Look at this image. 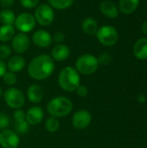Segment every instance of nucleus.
<instances>
[{
	"label": "nucleus",
	"mask_w": 147,
	"mask_h": 148,
	"mask_svg": "<svg viewBox=\"0 0 147 148\" xmlns=\"http://www.w3.org/2000/svg\"><path fill=\"white\" fill-rule=\"evenodd\" d=\"M53 42H55L56 44L62 43L63 41L65 40V34L62 31H56L53 36H52Z\"/></svg>",
	"instance_id": "nucleus-31"
},
{
	"label": "nucleus",
	"mask_w": 147,
	"mask_h": 148,
	"mask_svg": "<svg viewBox=\"0 0 147 148\" xmlns=\"http://www.w3.org/2000/svg\"><path fill=\"white\" fill-rule=\"evenodd\" d=\"M30 45V39L26 33L18 32L15 34L14 37L11 40V48L12 50L16 54H23L29 49Z\"/></svg>",
	"instance_id": "nucleus-9"
},
{
	"label": "nucleus",
	"mask_w": 147,
	"mask_h": 148,
	"mask_svg": "<svg viewBox=\"0 0 147 148\" xmlns=\"http://www.w3.org/2000/svg\"><path fill=\"white\" fill-rule=\"evenodd\" d=\"M6 72H7V65L3 60H0V78L3 77Z\"/></svg>",
	"instance_id": "nucleus-35"
},
{
	"label": "nucleus",
	"mask_w": 147,
	"mask_h": 148,
	"mask_svg": "<svg viewBox=\"0 0 147 148\" xmlns=\"http://www.w3.org/2000/svg\"><path fill=\"white\" fill-rule=\"evenodd\" d=\"M97 40L104 46L111 47L117 43L119 40V32L113 25H103L99 27L96 34Z\"/></svg>",
	"instance_id": "nucleus-5"
},
{
	"label": "nucleus",
	"mask_w": 147,
	"mask_h": 148,
	"mask_svg": "<svg viewBox=\"0 0 147 148\" xmlns=\"http://www.w3.org/2000/svg\"><path fill=\"white\" fill-rule=\"evenodd\" d=\"M6 65H7V69H9V71L16 74L24 69V67L26 65V62L23 56H21L19 55H15V56L10 57L8 63Z\"/></svg>",
	"instance_id": "nucleus-18"
},
{
	"label": "nucleus",
	"mask_w": 147,
	"mask_h": 148,
	"mask_svg": "<svg viewBox=\"0 0 147 148\" xmlns=\"http://www.w3.org/2000/svg\"><path fill=\"white\" fill-rule=\"evenodd\" d=\"M99 29L97 21L91 16L86 17L81 22V29L83 32L88 36H94L96 34Z\"/></svg>",
	"instance_id": "nucleus-20"
},
{
	"label": "nucleus",
	"mask_w": 147,
	"mask_h": 148,
	"mask_svg": "<svg viewBox=\"0 0 147 148\" xmlns=\"http://www.w3.org/2000/svg\"><path fill=\"white\" fill-rule=\"evenodd\" d=\"M14 24L16 29L19 30V32L27 34L29 32H31L35 29L36 21L34 15H32L31 13L22 12L16 16Z\"/></svg>",
	"instance_id": "nucleus-8"
},
{
	"label": "nucleus",
	"mask_w": 147,
	"mask_h": 148,
	"mask_svg": "<svg viewBox=\"0 0 147 148\" xmlns=\"http://www.w3.org/2000/svg\"><path fill=\"white\" fill-rule=\"evenodd\" d=\"M15 3V0H0V5L4 9H10Z\"/></svg>",
	"instance_id": "nucleus-34"
},
{
	"label": "nucleus",
	"mask_w": 147,
	"mask_h": 148,
	"mask_svg": "<svg viewBox=\"0 0 147 148\" xmlns=\"http://www.w3.org/2000/svg\"><path fill=\"white\" fill-rule=\"evenodd\" d=\"M3 81L8 86H14L17 82V77L15 73L7 71L3 76Z\"/></svg>",
	"instance_id": "nucleus-26"
},
{
	"label": "nucleus",
	"mask_w": 147,
	"mask_h": 148,
	"mask_svg": "<svg viewBox=\"0 0 147 148\" xmlns=\"http://www.w3.org/2000/svg\"><path fill=\"white\" fill-rule=\"evenodd\" d=\"M20 144L18 134L11 129H4L0 133V146L3 148H17Z\"/></svg>",
	"instance_id": "nucleus-10"
},
{
	"label": "nucleus",
	"mask_w": 147,
	"mask_h": 148,
	"mask_svg": "<svg viewBox=\"0 0 147 148\" xmlns=\"http://www.w3.org/2000/svg\"><path fill=\"white\" fill-rule=\"evenodd\" d=\"M58 83L62 89L66 92H75L81 85V77L75 68L67 66L63 68L58 75Z\"/></svg>",
	"instance_id": "nucleus-2"
},
{
	"label": "nucleus",
	"mask_w": 147,
	"mask_h": 148,
	"mask_svg": "<svg viewBox=\"0 0 147 148\" xmlns=\"http://www.w3.org/2000/svg\"><path fill=\"white\" fill-rule=\"evenodd\" d=\"M75 68L79 74L90 75L97 71L99 62L95 56L92 54H82L76 59Z\"/></svg>",
	"instance_id": "nucleus-4"
},
{
	"label": "nucleus",
	"mask_w": 147,
	"mask_h": 148,
	"mask_svg": "<svg viewBox=\"0 0 147 148\" xmlns=\"http://www.w3.org/2000/svg\"><path fill=\"white\" fill-rule=\"evenodd\" d=\"M16 16L14 11L10 9H3L0 11V23L3 25H13Z\"/></svg>",
	"instance_id": "nucleus-22"
},
{
	"label": "nucleus",
	"mask_w": 147,
	"mask_h": 148,
	"mask_svg": "<svg viewBox=\"0 0 147 148\" xmlns=\"http://www.w3.org/2000/svg\"><path fill=\"white\" fill-rule=\"evenodd\" d=\"M92 121V115L89 111L81 109L75 112L72 117V125L77 130H83L87 128Z\"/></svg>",
	"instance_id": "nucleus-11"
},
{
	"label": "nucleus",
	"mask_w": 147,
	"mask_h": 148,
	"mask_svg": "<svg viewBox=\"0 0 147 148\" xmlns=\"http://www.w3.org/2000/svg\"><path fill=\"white\" fill-rule=\"evenodd\" d=\"M3 99L5 103L13 109H19L25 104V96L23 93L14 87H10L3 93Z\"/></svg>",
	"instance_id": "nucleus-7"
},
{
	"label": "nucleus",
	"mask_w": 147,
	"mask_h": 148,
	"mask_svg": "<svg viewBox=\"0 0 147 148\" xmlns=\"http://www.w3.org/2000/svg\"><path fill=\"white\" fill-rule=\"evenodd\" d=\"M12 49L10 46L6 44H1L0 45V60H5L8 59L11 55Z\"/></svg>",
	"instance_id": "nucleus-28"
},
{
	"label": "nucleus",
	"mask_w": 147,
	"mask_h": 148,
	"mask_svg": "<svg viewBox=\"0 0 147 148\" xmlns=\"http://www.w3.org/2000/svg\"><path fill=\"white\" fill-rule=\"evenodd\" d=\"M146 100V98L145 97V95H141L139 97V101L140 102H145Z\"/></svg>",
	"instance_id": "nucleus-37"
},
{
	"label": "nucleus",
	"mask_w": 147,
	"mask_h": 148,
	"mask_svg": "<svg viewBox=\"0 0 147 148\" xmlns=\"http://www.w3.org/2000/svg\"><path fill=\"white\" fill-rule=\"evenodd\" d=\"M97 60H98L99 65L107 66V65H108V64L111 63L113 58H112V56H111L109 53L104 52V53L101 54V55L97 57Z\"/></svg>",
	"instance_id": "nucleus-27"
},
{
	"label": "nucleus",
	"mask_w": 147,
	"mask_h": 148,
	"mask_svg": "<svg viewBox=\"0 0 147 148\" xmlns=\"http://www.w3.org/2000/svg\"><path fill=\"white\" fill-rule=\"evenodd\" d=\"M34 16L41 26H49L55 20L54 9L49 3H39L35 10Z\"/></svg>",
	"instance_id": "nucleus-6"
},
{
	"label": "nucleus",
	"mask_w": 147,
	"mask_h": 148,
	"mask_svg": "<svg viewBox=\"0 0 147 148\" xmlns=\"http://www.w3.org/2000/svg\"><path fill=\"white\" fill-rule=\"evenodd\" d=\"M73 110V103L70 99L65 96L52 98L47 104L48 113L55 118H62L68 115Z\"/></svg>",
	"instance_id": "nucleus-3"
},
{
	"label": "nucleus",
	"mask_w": 147,
	"mask_h": 148,
	"mask_svg": "<svg viewBox=\"0 0 147 148\" xmlns=\"http://www.w3.org/2000/svg\"><path fill=\"white\" fill-rule=\"evenodd\" d=\"M139 0H120L119 1V10L125 14L129 15L133 13L139 7Z\"/></svg>",
	"instance_id": "nucleus-19"
},
{
	"label": "nucleus",
	"mask_w": 147,
	"mask_h": 148,
	"mask_svg": "<svg viewBox=\"0 0 147 148\" xmlns=\"http://www.w3.org/2000/svg\"><path fill=\"white\" fill-rule=\"evenodd\" d=\"M55 61L48 54L35 56L28 65L29 75L36 81H43L52 75L55 71Z\"/></svg>",
	"instance_id": "nucleus-1"
},
{
	"label": "nucleus",
	"mask_w": 147,
	"mask_h": 148,
	"mask_svg": "<svg viewBox=\"0 0 147 148\" xmlns=\"http://www.w3.org/2000/svg\"><path fill=\"white\" fill-rule=\"evenodd\" d=\"M33 43L41 49H46L53 42L52 35L45 29H37L32 35Z\"/></svg>",
	"instance_id": "nucleus-12"
},
{
	"label": "nucleus",
	"mask_w": 147,
	"mask_h": 148,
	"mask_svg": "<svg viewBox=\"0 0 147 148\" xmlns=\"http://www.w3.org/2000/svg\"><path fill=\"white\" fill-rule=\"evenodd\" d=\"M100 11L108 18H116L120 13L118 5L111 0L102 1L100 4Z\"/></svg>",
	"instance_id": "nucleus-14"
},
{
	"label": "nucleus",
	"mask_w": 147,
	"mask_h": 148,
	"mask_svg": "<svg viewBox=\"0 0 147 148\" xmlns=\"http://www.w3.org/2000/svg\"><path fill=\"white\" fill-rule=\"evenodd\" d=\"M70 56V49L64 43H59L53 47L51 50V57L54 61L62 62L68 58Z\"/></svg>",
	"instance_id": "nucleus-15"
},
{
	"label": "nucleus",
	"mask_w": 147,
	"mask_h": 148,
	"mask_svg": "<svg viewBox=\"0 0 147 148\" xmlns=\"http://www.w3.org/2000/svg\"><path fill=\"white\" fill-rule=\"evenodd\" d=\"M13 118L15 120V121H26L25 120V112L19 108V109H16L15 112L13 113Z\"/></svg>",
	"instance_id": "nucleus-32"
},
{
	"label": "nucleus",
	"mask_w": 147,
	"mask_h": 148,
	"mask_svg": "<svg viewBox=\"0 0 147 148\" xmlns=\"http://www.w3.org/2000/svg\"><path fill=\"white\" fill-rule=\"evenodd\" d=\"M3 95V89H2V88H0V97H1V96H2Z\"/></svg>",
	"instance_id": "nucleus-38"
},
{
	"label": "nucleus",
	"mask_w": 147,
	"mask_h": 148,
	"mask_svg": "<svg viewBox=\"0 0 147 148\" xmlns=\"http://www.w3.org/2000/svg\"><path fill=\"white\" fill-rule=\"evenodd\" d=\"M29 126L26 121H15V132L17 134H25L29 131Z\"/></svg>",
	"instance_id": "nucleus-25"
},
{
	"label": "nucleus",
	"mask_w": 147,
	"mask_h": 148,
	"mask_svg": "<svg viewBox=\"0 0 147 148\" xmlns=\"http://www.w3.org/2000/svg\"><path fill=\"white\" fill-rule=\"evenodd\" d=\"M44 117V112L40 107H32L25 113V120L29 125L35 126L42 122Z\"/></svg>",
	"instance_id": "nucleus-13"
},
{
	"label": "nucleus",
	"mask_w": 147,
	"mask_h": 148,
	"mask_svg": "<svg viewBox=\"0 0 147 148\" xmlns=\"http://www.w3.org/2000/svg\"><path fill=\"white\" fill-rule=\"evenodd\" d=\"M146 3H147V0H146Z\"/></svg>",
	"instance_id": "nucleus-39"
},
{
	"label": "nucleus",
	"mask_w": 147,
	"mask_h": 148,
	"mask_svg": "<svg viewBox=\"0 0 147 148\" xmlns=\"http://www.w3.org/2000/svg\"><path fill=\"white\" fill-rule=\"evenodd\" d=\"M10 125V117L4 113H0V130H4L9 127Z\"/></svg>",
	"instance_id": "nucleus-29"
},
{
	"label": "nucleus",
	"mask_w": 147,
	"mask_h": 148,
	"mask_svg": "<svg viewBox=\"0 0 147 148\" xmlns=\"http://www.w3.org/2000/svg\"><path fill=\"white\" fill-rule=\"evenodd\" d=\"M0 6H1V5H0Z\"/></svg>",
	"instance_id": "nucleus-40"
},
{
	"label": "nucleus",
	"mask_w": 147,
	"mask_h": 148,
	"mask_svg": "<svg viewBox=\"0 0 147 148\" xmlns=\"http://www.w3.org/2000/svg\"><path fill=\"white\" fill-rule=\"evenodd\" d=\"M45 129L49 132V133H55L59 130L60 128V121L58 120V118L55 117H49L46 120L45 124H44Z\"/></svg>",
	"instance_id": "nucleus-24"
},
{
	"label": "nucleus",
	"mask_w": 147,
	"mask_h": 148,
	"mask_svg": "<svg viewBox=\"0 0 147 148\" xmlns=\"http://www.w3.org/2000/svg\"><path fill=\"white\" fill-rule=\"evenodd\" d=\"M141 29H142L143 33L147 36V20H146V21L143 23V24H142V26H141Z\"/></svg>",
	"instance_id": "nucleus-36"
},
{
	"label": "nucleus",
	"mask_w": 147,
	"mask_h": 148,
	"mask_svg": "<svg viewBox=\"0 0 147 148\" xmlns=\"http://www.w3.org/2000/svg\"><path fill=\"white\" fill-rule=\"evenodd\" d=\"M76 95L80 97H86L88 95V88L85 85H80L76 90Z\"/></svg>",
	"instance_id": "nucleus-33"
},
{
	"label": "nucleus",
	"mask_w": 147,
	"mask_h": 148,
	"mask_svg": "<svg viewBox=\"0 0 147 148\" xmlns=\"http://www.w3.org/2000/svg\"><path fill=\"white\" fill-rule=\"evenodd\" d=\"M75 0H48V3L53 8L59 10H64L70 8Z\"/></svg>",
	"instance_id": "nucleus-23"
},
{
	"label": "nucleus",
	"mask_w": 147,
	"mask_h": 148,
	"mask_svg": "<svg viewBox=\"0 0 147 148\" xmlns=\"http://www.w3.org/2000/svg\"><path fill=\"white\" fill-rule=\"evenodd\" d=\"M133 55L139 60L147 59V37H141L138 39L133 48Z\"/></svg>",
	"instance_id": "nucleus-17"
},
{
	"label": "nucleus",
	"mask_w": 147,
	"mask_h": 148,
	"mask_svg": "<svg viewBox=\"0 0 147 148\" xmlns=\"http://www.w3.org/2000/svg\"><path fill=\"white\" fill-rule=\"evenodd\" d=\"M27 97L32 103H40L44 97V91L38 84H32L27 89Z\"/></svg>",
	"instance_id": "nucleus-16"
},
{
	"label": "nucleus",
	"mask_w": 147,
	"mask_h": 148,
	"mask_svg": "<svg viewBox=\"0 0 147 148\" xmlns=\"http://www.w3.org/2000/svg\"><path fill=\"white\" fill-rule=\"evenodd\" d=\"M15 34L16 32L13 25H2L0 27V42L5 43L11 41Z\"/></svg>",
	"instance_id": "nucleus-21"
},
{
	"label": "nucleus",
	"mask_w": 147,
	"mask_h": 148,
	"mask_svg": "<svg viewBox=\"0 0 147 148\" xmlns=\"http://www.w3.org/2000/svg\"><path fill=\"white\" fill-rule=\"evenodd\" d=\"M40 0H19L20 4L25 9H34L39 4Z\"/></svg>",
	"instance_id": "nucleus-30"
}]
</instances>
